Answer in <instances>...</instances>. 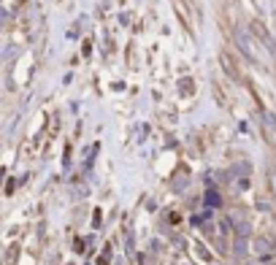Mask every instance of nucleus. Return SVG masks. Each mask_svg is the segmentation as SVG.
<instances>
[{
	"instance_id": "obj_1",
	"label": "nucleus",
	"mask_w": 276,
	"mask_h": 265,
	"mask_svg": "<svg viewBox=\"0 0 276 265\" xmlns=\"http://www.w3.org/2000/svg\"><path fill=\"white\" fill-rule=\"evenodd\" d=\"M235 44L241 46V52H244L246 57H252V60L257 57V54H254V49H252V41L246 38V32H238V36H235Z\"/></svg>"
},
{
	"instance_id": "obj_2",
	"label": "nucleus",
	"mask_w": 276,
	"mask_h": 265,
	"mask_svg": "<svg viewBox=\"0 0 276 265\" xmlns=\"http://www.w3.org/2000/svg\"><path fill=\"white\" fill-rule=\"evenodd\" d=\"M254 249H257V252H271V249H273L271 238H260V241L254 244Z\"/></svg>"
},
{
	"instance_id": "obj_3",
	"label": "nucleus",
	"mask_w": 276,
	"mask_h": 265,
	"mask_svg": "<svg viewBox=\"0 0 276 265\" xmlns=\"http://www.w3.org/2000/svg\"><path fill=\"white\" fill-rule=\"evenodd\" d=\"M235 233H238L241 238H246V236H249V224H246V222H241V224H235Z\"/></svg>"
},
{
	"instance_id": "obj_4",
	"label": "nucleus",
	"mask_w": 276,
	"mask_h": 265,
	"mask_svg": "<svg viewBox=\"0 0 276 265\" xmlns=\"http://www.w3.org/2000/svg\"><path fill=\"white\" fill-rule=\"evenodd\" d=\"M206 203H208V206H219V195H214V192H208V195H206Z\"/></svg>"
},
{
	"instance_id": "obj_5",
	"label": "nucleus",
	"mask_w": 276,
	"mask_h": 265,
	"mask_svg": "<svg viewBox=\"0 0 276 265\" xmlns=\"http://www.w3.org/2000/svg\"><path fill=\"white\" fill-rule=\"evenodd\" d=\"M246 252V246H244V238H238V241H235V254H244Z\"/></svg>"
},
{
	"instance_id": "obj_6",
	"label": "nucleus",
	"mask_w": 276,
	"mask_h": 265,
	"mask_svg": "<svg viewBox=\"0 0 276 265\" xmlns=\"http://www.w3.org/2000/svg\"><path fill=\"white\" fill-rule=\"evenodd\" d=\"M273 178H276V168H273Z\"/></svg>"
}]
</instances>
